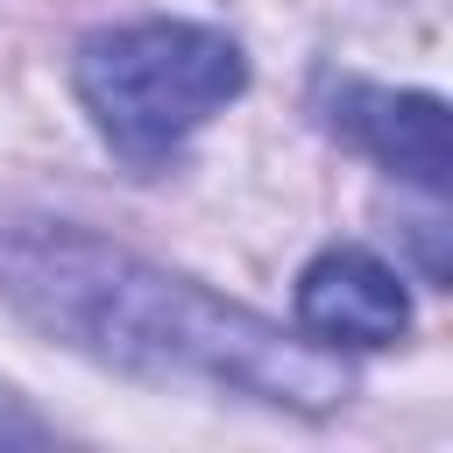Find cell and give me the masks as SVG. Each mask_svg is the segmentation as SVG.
Listing matches in <instances>:
<instances>
[{
	"label": "cell",
	"mask_w": 453,
	"mask_h": 453,
	"mask_svg": "<svg viewBox=\"0 0 453 453\" xmlns=\"http://www.w3.org/2000/svg\"><path fill=\"white\" fill-rule=\"evenodd\" d=\"M0 297L42 340L156 389H205L304 418L347 403V368L333 347L297 340L78 219L0 212Z\"/></svg>",
	"instance_id": "1"
},
{
	"label": "cell",
	"mask_w": 453,
	"mask_h": 453,
	"mask_svg": "<svg viewBox=\"0 0 453 453\" xmlns=\"http://www.w3.org/2000/svg\"><path fill=\"white\" fill-rule=\"evenodd\" d=\"M326 127L375 156L389 177L446 198L453 149H446V99L439 92H396V85H340L326 106Z\"/></svg>",
	"instance_id": "4"
},
{
	"label": "cell",
	"mask_w": 453,
	"mask_h": 453,
	"mask_svg": "<svg viewBox=\"0 0 453 453\" xmlns=\"http://www.w3.org/2000/svg\"><path fill=\"white\" fill-rule=\"evenodd\" d=\"M0 446H50V425L0 382Z\"/></svg>",
	"instance_id": "5"
},
{
	"label": "cell",
	"mask_w": 453,
	"mask_h": 453,
	"mask_svg": "<svg viewBox=\"0 0 453 453\" xmlns=\"http://www.w3.org/2000/svg\"><path fill=\"white\" fill-rule=\"evenodd\" d=\"M297 326L304 340L319 347H347V354H375V347H396L411 333V297H403V276L368 255V248H326L304 262L297 276Z\"/></svg>",
	"instance_id": "3"
},
{
	"label": "cell",
	"mask_w": 453,
	"mask_h": 453,
	"mask_svg": "<svg viewBox=\"0 0 453 453\" xmlns=\"http://www.w3.org/2000/svg\"><path fill=\"white\" fill-rule=\"evenodd\" d=\"M71 85L127 170H163L226 99H241L248 57L205 21H127L78 42Z\"/></svg>",
	"instance_id": "2"
}]
</instances>
